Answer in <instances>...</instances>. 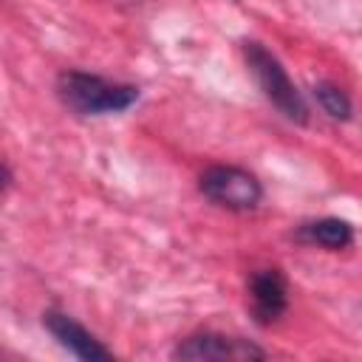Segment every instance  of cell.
Returning <instances> with one entry per match:
<instances>
[{
    "label": "cell",
    "instance_id": "obj_1",
    "mask_svg": "<svg viewBox=\"0 0 362 362\" xmlns=\"http://www.w3.org/2000/svg\"><path fill=\"white\" fill-rule=\"evenodd\" d=\"M57 96L68 110L79 116H110V113H124L127 107H133L141 90L136 85L113 82L90 71L65 68L57 76Z\"/></svg>",
    "mask_w": 362,
    "mask_h": 362
},
{
    "label": "cell",
    "instance_id": "obj_2",
    "mask_svg": "<svg viewBox=\"0 0 362 362\" xmlns=\"http://www.w3.org/2000/svg\"><path fill=\"white\" fill-rule=\"evenodd\" d=\"M243 59H246V68L255 76L257 88L277 107V113L294 124H305L308 122V105H305L300 88L294 85V79L288 76V71L283 68V62L257 40L243 42Z\"/></svg>",
    "mask_w": 362,
    "mask_h": 362
},
{
    "label": "cell",
    "instance_id": "obj_3",
    "mask_svg": "<svg viewBox=\"0 0 362 362\" xmlns=\"http://www.w3.org/2000/svg\"><path fill=\"white\" fill-rule=\"evenodd\" d=\"M198 192L223 209L232 212H252L263 201V184L255 173L235 167V164H212L198 178Z\"/></svg>",
    "mask_w": 362,
    "mask_h": 362
},
{
    "label": "cell",
    "instance_id": "obj_4",
    "mask_svg": "<svg viewBox=\"0 0 362 362\" xmlns=\"http://www.w3.org/2000/svg\"><path fill=\"white\" fill-rule=\"evenodd\" d=\"M266 351L249 339L240 337H226L218 331H201V334H189L184 339H178V345L173 348V359H184V362H246V359H263Z\"/></svg>",
    "mask_w": 362,
    "mask_h": 362
},
{
    "label": "cell",
    "instance_id": "obj_5",
    "mask_svg": "<svg viewBox=\"0 0 362 362\" xmlns=\"http://www.w3.org/2000/svg\"><path fill=\"white\" fill-rule=\"evenodd\" d=\"M249 308L257 325H274L288 311V280L280 269H257L249 274Z\"/></svg>",
    "mask_w": 362,
    "mask_h": 362
},
{
    "label": "cell",
    "instance_id": "obj_6",
    "mask_svg": "<svg viewBox=\"0 0 362 362\" xmlns=\"http://www.w3.org/2000/svg\"><path fill=\"white\" fill-rule=\"evenodd\" d=\"M42 325L45 331L57 339L59 348H65L71 356L85 359V362H102V359H113V351L107 345H102V339H96L79 320H74L65 311L48 308L42 314Z\"/></svg>",
    "mask_w": 362,
    "mask_h": 362
},
{
    "label": "cell",
    "instance_id": "obj_7",
    "mask_svg": "<svg viewBox=\"0 0 362 362\" xmlns=\"http://www.w3.org/2000/svg\"><path fill=\"white\" fill-rule=\"evenodd\" d=\"M294 238L300 243H308V246L342 252L354 243V226L345 218H314V221H303L294 229Z\"/></svg>",
    "mask_w": 362,
    "mask_h": 362
},
{
    "label": "cell",
    "instance_id": "obj_8",
    "mask_svg": "<svg viewBox=\"0 0 362 362\" xmlns=\"http://www.w3.org/2000/svg\"><path fill=\"white\" fill-rule=\"evenodd\" d=\"M314 99L322 107V113L331 116L334 122H348L354 116L351 96L339 85H334V82H317L314 85Z\"/></svg>",
    "mask_w": 362,
    "mask_h": 362
},
{
    "label": "cell",
    "instance_id": "obj_9",
    "mask_svg": "<svg viewBox=\"0 0 362 362\" xmlns=\"http://www.w3.org/2000/svg\"><path fill=\"white\" fill-rule=\"evenodd\" d=\"M11 184V173H8V167L0 161V189H6Z\"/></svg>",
    "mask_w": 362,
    "mask_h": 362
}]
</instances>
